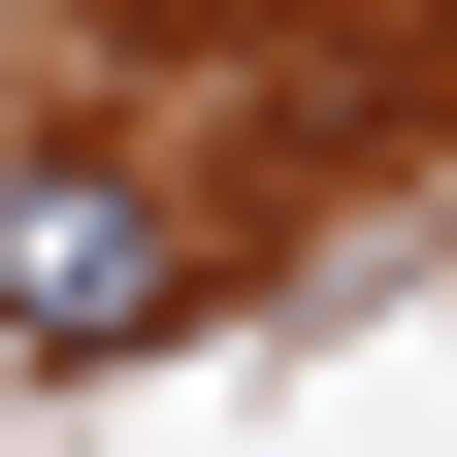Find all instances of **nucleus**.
I'll list each match as a JSON object with an SVG mask.
<instances>
[{"mask_svg":"<svg viewBox=\"0 0 457 457\" xmlns=\"http://www.w3.org/2000/svg\"><path fill=\"white\" fill-rule=\"evenodd\" d=\"M163 295H196V228L131 163H0V360H131Z\"/></svg>","mask_w":457,"mask_h":457,"instance_id":"1","label":"nucleus"}]
</instances>
